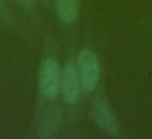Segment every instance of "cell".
Returning a JSON list of instances; mask_svg holds the SVG:
<instances>
[{"instance_id":"cell-1","label":"cell","mask_w":152,"mask_h":139,"mask_svg":"<svg viewBox=\"0 0 152 139\" xmlns=\"http://www.w3.org/2000/svg\"><path fill=\"white\" fill-rule=\"evenodd\" d=\"M38 90L41 97L54 100L61 92V69L54 59H44L38 72Z\"/></svg>"},{"instance_id":"cell-2","label":"cell","mask_w":152,"mask_h":139,"mask_svg":"<svg viewBox=\"0 0 152 139\" xmlns=\"http://www.w3.org/2000/svg\"><path fill=\"white\" fill-rule=\"evenodd\" d=\"M77 69H79L82 90H85V92L95 90L96 83L100 80V61L92 49L85 48L79 53V56H77Z\"/></svg>"},{"instance_id":"cell-3","label":"cell","mask_w":152,"mask_h":139,"mask_svg":"<svg viewBox=\"0 0 152 139\" xmlns=\"http://www.w3.org/2000/svg\"><path fill=\"white\" fill-rule=\"evenodd\" d=\"M90 116H92L95 126L100 131L105 132V134L116 136L119 132L118 118H116L111 105H110L105 98H96L95 102H93L92 110H90Z\"/></svg>"},{"instance_id":"cell-4","label":"cell","mask_w":152,"mask_h":139,"mask_svg":"<svg viewBox=\"0 0 152 139\" xmlns=\"http://www.w3.org/2000/svg\"><path fill=\"white\" fill-rule=\"evenodd\" d=\"M80 92H82V83L79 77V69L75 62H66V66L61 69V93L64 100L70 105L79 102Z\"/></svg>"},{"instance_id":"cell-5","label":"cell","mask_w":152,"mask_h":139,"mask_svg":"<svg viewBox=\"0 0 152 139\" xmlns=\"http://www.w3.org/2000/svg\"><path fill=\"white\" fill-rule=\"evenodd\" d=\"M61 123H62V110L57 105H49L43 111L38 126V138H54L59 132Z\"/></svg>"},{"instance_id":"cell-6","label":"cell","mask_w":152,"mask_h":139,"mask_svg":"<svg viewBox=\"0 0 152 139\" xmlns=\"http://www.w3.org/2000/svg\"><path fill=\"white\" fill-rule=\"evenodd\" d=\"M56 12L62 25L75 23L80 13V0H56Z\"/></svg>"},{"instance_id":"cell-7","label":"cell","mask_w":152,"mask_h":139,"mask_svg":"<svg viewBox=\"0 0 152 139\" xmlns=\"http://www.w3.org/2000/svg\"><path fill=\"white\" fill-rule=\"evenodd\" d=\"M0 17L2 18H10L8 8H7V0H0Z\"/></svg>"},{"instance_id":"cell-8","label":"cell","mask_w":152,"mask_h":139,"mask_svg":"<svg viewBox=\"0 0 152 139\" xmlns=\"http://www.w3.org/2000/svg\"><path fill=\"white\" fill-rule=\"evenodd\" d=\"M17 2H18V5H20V7H23V8H31V7H34V5H36L38 0H17Z\"/></svg>"},{"instance_id":"cell-9","label":"cell","mask_w":152,"mask_h":139,"mask_svg":"<svg viewBox=\"0 0 152 139\" xmlns=\"http://www.w3.org/2000/svg\"><path fill=\"white\" fill-rule=\"evenodd\" d=\"M43 4H46V5H53V4H56V0H41Z\"/></svg>"}]
</instances>
